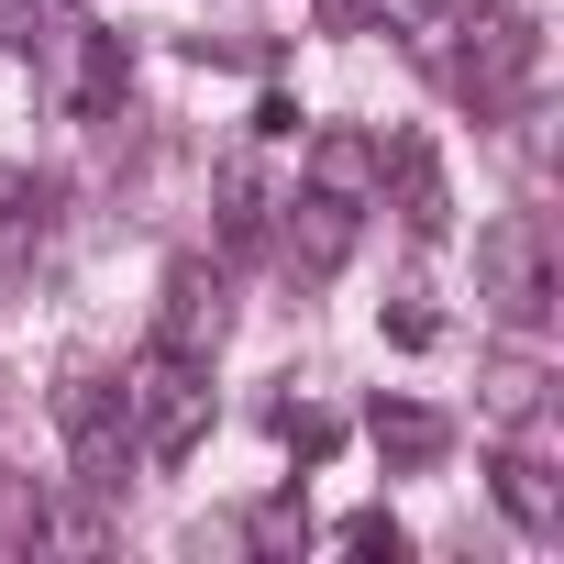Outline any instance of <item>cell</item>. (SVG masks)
Listing matches in <instances>:
<instances>
[{
    "instance_id": "14",
    "label": "cell",
    "mask_w": 564,
    "mask_h": 564,
    "mask_svg": "<svg viewBox=\"0 0 564 564\" xmlns=\"http://www.w3.org/2000/svg\"><path fill=\"white\" fill-rule=\"evenodd\" d=\"M399 199H410V232H443V177H432V155H421V144L399 155Z\"/></svg>"
},
{
    "instance_id": "10",
    "label": "cell",
    "mask_w": 564,
    "mask_h": 564,
    "mask_svg": "<svg viewBox=\"0 0 564 564\" xmlns=\"http://www.w3.org/2000/svg\"><path fill=\"white\" fill-rule=\"evenodd\" d=\"M122 78H133L122 34H78V78H67V100H78V111H111V100H122Z\"/></svg>"
},
{
    "instance_id": "16",
    "label": "cell",
    "mask_w": 564,
    "mask_h": 564,
    "mask_svg": "<svg viewBox=\"0 0 564 564\" xmlns=\"http://www.w3.org/2000/svg\"><path fill=\"white\" fill-rule=\"evenodd\" d=\"M344 553H388V564H399V553H410V531H399L388 509H355V520H344Z\"/></svg>"
},
{
    "instance_id": "11",
    "label": "cell",
    "mask_w": 564,
    "mask_h": 564,
    "mask_svg": "<svg viewBox=\"0 0 564 564\" xmlns=\"http://www.w3.org/2000/svg\"><path fill=\"white\" fill-rule=\"evenodd\" d=\"M366 12H377V23H388L410 56H443V45L465 34V23H454V0H366Z\"/></svg>"
},
{
    "instance_id": "13",
    "label": "cell",
    "mask_w": 564,
    "mask_h": 564,
    "mask_svg": "<svg viewBox=\"0 0 564 564\" xmlns=\"http://www.w3.org/2000/svg\"><path fill=\"white\" fill-rule=\"evenodd\" d=\"M487 410H498V421H542V366H531V355H509V366L487 377Z\"/></svg>"
},
{
    "instance_id": "4",
    "label": "cell",
    "mask_w": 564,
    "mask_h": 564,
    "mask_svg": "<svg viewBox=\"0 0 564 564\" xmlns=\"http://www.w3.org/2000/svg\"><path fill=\"white\" fill-rule=\"evenodd\" d=\"M221 322H232V289L188 254V265H166V311H155V344L166 355H221Z\"/></svg>"
},
{
    "instance_id": "5",
    "label": "cell",
    "mask_w": 564,
    "mask_h": 564,
    "mask_svg": "<svg viewBox=\"0 0 564 564\" xmlns=\"http://www.w3.org/2000/svg\"><path fill=\"white\" fill-rule=\"evenodd\" d=\"M300 188H333V199L377 210V188H388V144H377V133H355V122H322V133H311V155H300Z\"/></svg>"
},
{
    "instance_id": "7",
    "label": "cell",
    "mask_w": 564,
    "mask_h": 564,
    "mask_svg": "<svg viewBox=\"0 0 564 564\" xmlns=\"http://www.w3.org/2000/svg\"><path fill=\"white\" fill-rule=\"evenodd\" d=\"M520 67H531V23L487 12V23H476V100L509 111V100H520Z\"/></svg>"
},
{
    "instance_id": "6",
    "label": "cell",
    "mask_w": 564,
    "mask_h": 564,
    "mask_svg": "<svg viewBox=\"0 0 564 564\" xmlns=\"http://www.w3.org/2000/svg\"><path fill=\"white\" fill-rule=\"evenodd\" d=\"M487 487H498V509H509L531 542H553V531H564V487H553V465H542L531 443H509V454L487 465Z\"/></svg>"
},
{
    "instance_id": "15",
    "label": "cell",
    "mask_w": 564,
    "mask_h": 564,
    "mask_svg": "<svg viewBox=\"0 0 564 564\" xmlns=\"http://www.w3.org/2000/svg\"><path fill=\"white\" fill-rule=\"evenodd\" d=\"M276 443H289V454H300V465H322V454H333V443H344V432H333V421H322V410H276Z\"/></svg>"
},
{
    "instance_id": "18",
    "label": "cell",
    "mask_w": 564,
    "mask_h": 564,
    "mask_svg": "<svg viewBox=\"0 0 564 564\" xmlns=\"http://www.w3.org/2000/svg\"><path fill=\"white\" fill-rule=\"evenodd\" d=\"M388 344H410V355H421V344H432V311H421V300H399V311H388Z\"/></svg>"
},
{
    "instance_id": "12",
    "label": "cell",
    "mask_w": 564,
    "mask_h": 564,
    "mask_svg": "<svg viewBox=\"0 0 564 564\" xmlns=\"http://www.w3.org/2000/svg\"><path fill=\"white\" fill-rule=\"evenodd\" d=\"M221 221H232V232H254V221H265V155H254V144H243V155H221Z\"/></svg>"
},
{
    "instance_id": "17",
    "label": "cell",
    "mask_w": 564,
    "mask_h": 564,
    "mask_svg": "<svg viewBox=\"0 0 564 564\" xmlns=\"http://www.w3.org/2000/svg\"><path fill=\"white\" fill-rule=\"evenodd\" d=\"M254 144H300V100H289V89L254 100Z\"/></svg>"
},
{
    "instance_id": "9",
    "label": "cell",
    "mask_w": 564,
    "mask_h": 564,
    "mask_svg": "<svg viewBox=\"0 0 564 564\" xmlns=\"http://www.w3.org/2000/svg\"><path fill=\"white\" fill-rule=\"evenodd\" d=\"M45 210H56L45 188H12V199H0V300L34 276V254H45Z\"/></svg>"
},
{
    "instance_id": "1",
    "label": "cell",
    "mask_w": 564,
    "mask_h": 564,
    "mask_svg": "<svg viewBox=\"0 0 564 564\" xmlns=\"http://www.w3.org/2000/svg\"><path fill=\"white\" fill-rule=\"evenodd\" d=\"M122 410H133V443H144L155 465H177V454L210 432V355H166V344H144V366L122 377Z\"/></svg>"
},
{
    "instance_id": "8",
    "label": "cell",
    "mask_w": 564,
    "mask_h": 564,
    "mask_svg": "<svg viewBox=\"0 0 564 564\" xmlns=\"http://www.w3.org/2000/svg\"><path fill=\"white\" fill-rule=\"evenodd\" d=\"M366 432H377V454H388L399 476H421V465H443V443H454V432H443V410H410V399H388V410H377Z\"/></svg>"
},
{
    "instance_id": "3",
    "label": "cell",
    "mask_w": 564,
    "mask_h": 564,
    "mask_svg": "<svg viewBox=\"0 0 564 564\" xmlns=\"http://www.w3.org/2000/svg\"><path fill=\"white\" fill-rule=\"evenodd\" d=\"M276 210H289V265L311 276V289H322V276H344V254H355V232H366L355 199H333V188H289Z\"/></svg>"
},
{
    "instance_id": "19",
    "label": "cell",
    "mask_w": 564,
    "mask_h": 564,
    "mask_svg": "<svg viewBox=\"0 0 564 564\" xmlns=\"http://www.w3.org/2000/svg\"><path fill=\"white\" fill-rule=\"evenodd\" d=\"M34 12L45 0H0V45H34Z\"/></svg>"
},
{
    "instance_id": "2",
    "label": "cell",
    "mask_w": 564,
    "mask_h": 564,
    "mask_svg": "<svg viewBox=\"0 0 564 564\" xmlns=\"http://www.w3.org/2000/svg\"><path fill=\"white\" fill-rule=\"evenodd\" d=\"M476 300L509 333H542V311H553V232H542V210H498L476 232Z\"/></svg>"
}]
</instances>
